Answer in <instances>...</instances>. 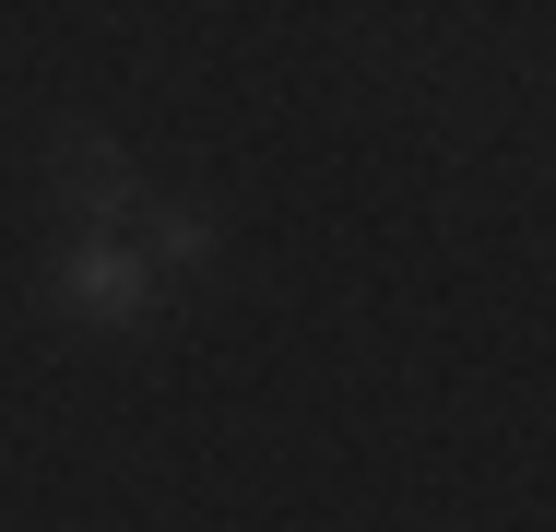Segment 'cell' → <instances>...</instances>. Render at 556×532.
<instances>
[{"instance_id":"cell-1","label":"cell","mask_w":556,"mask_h":532,"mask_svg":"<svg viewBox=\"0 0 556 532\" xmlns=\"http://www.w3.org/2000/svg\"><path fill=\"white\" fill-rule=\"evenodd\" d=\"M48 178H60V202L84 213V225H108V213L130 202V166H118V142H84V130L48 154Z\"/></svg>"},{"instance_id":"cell-2","label":"cell","mask_w":556,"mask_h":532,"mask_svg":"<svg viewBox=\"0 0 556 532\" xmlns=\"http://www.w3.org/2000/svg\"><path fill=\"white\" fill-rule=\"evenodd\" d=\"M72 296H96V319H130L142 308V261H118V249H72V273H60Z\"/></svg>"}]
</instances>
